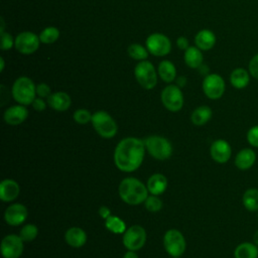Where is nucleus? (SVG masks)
Here are the masks:
<instances>
[{"label": "nucleus", "instance_id": "obj_38", "mask_svg": "<svg viewBox=\"0 0 258 258\" xmlns=\"http://www.w3.org/2000/svg\"><path fill=\"white\" fill-rule=\"evenodd\" d=\"M249 73L250 75L255 78L256 80H258V53L255 54L249 61Z\"/></svg>", "mask_w": 258, "mask_h": 258}, {"label": "nucleus", "instance_id": "obj_11", "mask_svg": "<svg viewBox=\"0 0 258 258\" xmlns=\"http://www.w3.org/2000/svg\"><path fill=\"white\" fill-rule=\"evenodd\" d=\"M202 88L204 94L211 100L220 99L226 89V84L224 79L218 74H209L205 77Z\"/></svg>", "mask_w": 258, "mask_h": 258}, {"label": "nucleus", "instance_id": "obj_20", "mask_svg": "<svg viewBox=\"0 0 258 258\" xmlns=\"http://www.w3.org/2000/svg\"><path fill=\"white\" fill-rule=\"evenodd\" d=\"M66 242L73 248H81L87 242V234L80 227H71L64 234Z\"/></svg>", "mask_w": 258, "mask_h": 258}, {"label": "nucleus", "instance_id": "obj_31", "mask_svg": "<svg viewBox=\"0 0 258 258\" xmlns=\"http://www.w3.org/2000/svg\"><path fill=\"white\" fill-rule=\"evenodd\" d=\"M40 42L43 44L54 43L59 37V30L55 26H47L38 34Z\"/></svg>", "mask_w": 258, "mask_h": 258}, {"label": "nucleus", "instance_id": "obj_14", "mask_svg": "<svg viewBox=\"0 0 258 258\" xmlns=\"http://www.w3.org/2000/svg\"><path fill=\"white\" fill-rule=\"evenodd\" d=\"M27 214V209L24 205L15 203L6 208L4 220L10 226H19L26 220Z\"/></svg>", "mask_w": 258, "mask_h": 258}, {"label": "nucleus", "instance_id": "obj_10", "mask_svg": "<svg viewBox=\"0 0 258 258\" xmlns=\"http://www.w3.org/2000/svg\"><path fill=\"white\" fill-rule=\"evenodd\" d=\"M39 35L32 31H21L15 37V49L22 54H32L40 44Z\"/></svg>", "mask_w": 258, "mask_h": 258}, {"label": "nucleus", "instance_id": "obj_16", "mask_svg": "<svg viewBox=\"0 0 258 258\" xmlns=\"http://www.w3.org/2000/svg\"><path fill=\"white\" fill-rule=\"evenodd\" d=\"M28 117V110L24 105H13L5 110L3 118L8 125L16 126L23 123Z\"/></svg>", "mask_w": 258, "mask_h": 258}, {"label": "nucleus", "instance_id": "obj_18", "mask_svg": "<svg viewBox=\"0 0 258 258\" xmlns=\"http://www.w3.org/2000/svg\"><path fill=\"white\" fill-rule=\"evenodd\" d=\"M19 184L11 178H5L0 183V199L3 202H12L19 195Z\"/></svg>", "mask_w": 258, "mask_h": 258}, {"label": "nucleus", "instance_id": "obj_34", "mask_svg": "<svg viewBox=\"0 0 258 258\" xmlns=\"http://www.w3.org/2000/svg\"><path fill=\"white\" fill-rule=\"evenodd\" d=\"M92 115L93 114H91V112L87 109H78L74 113V120L78 124L85 125L92 120Z\"/></svg>", "mask_w": 258, "mask_h": 258}, {"label": "nucleus", "instance_id": "obj_36", "mask_svg": "<svg viewBox=\"0 0 258 258\" xmlns=\"http://www.w3.org/2000/svg\"><path fill=\"white\" fill-rule=\"evenodd\" d=\"M246 138L251 146L258 148V125H254L248 130Z\"/></svg>", "mask_w": 258, "mask_h": 258}, {"label": "nucleus", "instance_id": "obj_33", "mask_svg": "<svg viewBox=\"0 0 258 258\" xmlns=\"http://www.w3.org/2000/svg\"><path fill=\"white\" fill-rule=\"evenodd\" d=\"M144 206L147 211H149L151 213H155V212H158L161 210L162 201L158 198V196L151 195V196H148L147 199L145 200Z\"/></svg>", "mask_w": 258, "mask_h": 258}, {"label": "nucleus", "instance_id": "obj_29", "mask_svg": "<svg viewBox=\"0 0 258 258\" xmlns=\"http://www.w3.org/2000/svg\"><path fill=\"white\" fill-rule=\"evenodd\" d=\"M127 53L131 58L138 61H142L147 59L149 51L147 50L146 46H143L140 43H132L128 46Z\"/></svg>", "mask_w": 258, "mask_h": 258}, {"label": "nucleus", "instance_id": "obj_26", "mask_svg": "<svg viewBox=\"0 0 258 258\" xmlns=\"http://www.w3.org/2000/svg\"><path fill=\"white\" fill-rule=\"evenodd\" d=\"M213 116V111L209 106L203 105L198 108H196L191 115H190V121L196 126H203L206 123H208Z\"/></svg>", "mask_w": 258, "mask_h": 258}, {"label": "nucleus", "instance_id": "obj_17", "mask_svg": "<svg viewBox=\"0 0 258 258\" xmlns=\"http://www.w3.org/2000/svg\"><path fill=\"white\" fill-rule=\"evenodd\" d=\"M47 104L53 110L62 112L67 111L71 107L72 99L68 93L59 91L51 93V95L47 98Z\"/></svg>", "mask_w": 258, "mask_h": 258}, {"label": "nucleus", "instance_id": "obj_27", "mask_svg": "<svg viewBox=\"0 0 258 258\" xmlns=\"http://www.w3.org/2000/svg\"><path fill=\"white\" fill-rule=\"evenodd\" d=\"M235 258H258V246L252 242H243L234 250Z\"/></svg>", "mask_w": 258, "mask_h": 258}, {"label": "nucleus", "instance_id": "obj_23", "mask_svg": "<svg viewBox=\"0 0 258 258\" xmlns=\"http://www.w3.org/2000/svg\"><path fill=\"white\" fill-rule=\"evenodd\" d=\"M183 60L185 64L190 69H199L204 61V55L202 50L197 46H189L184 50Z\"/></svg>", "mask_w": 258, "mask_h": 258}, {"label": "nucleus", "instance_id": "obj_25", "mask_svg": "<svg viewBox=\"0 0 258 258\" xmlns=\"http://www.w3.org/2000/svg\"><path fill=\"white\" fill-rule=\"evenodd\" d=\"M249 82H250V76L245 69L237 68L232 71L230 75V83L234 88L238 90L244 89L248 86Z\"/></svg>", "mask_w": 258, "mask_h": 258}, {"label": "nucleus", "instance_id": "obj_30", "mask_svg": "<svg viewBox=\"0 0 258 258\" xmlns=\"http://www.w3.org/2000/svg\"><path fill=\"white\" fill-rule=\"evenodd\" d=\"M105 226L110 232L114 234H124V232L126 231L125 222L119 217L113 215L105 220Z\"/></svg>", "mask_w": 258, "mask_h": 258}, {"label": "nucleus", "instance_id": "obj_6", "mask_svg": "<svg viewBox=\"0 0 258 258\" xmlns=\"http://www.w3.org/2000/svg\"><path fill=\"white\" fill-rule=\"evenodd\" d=\"M157 72L149 60L139 61L134 68V77L137 83L145 90L153 89L157 84Z\"/></svg>", "mask_w": 258, "mask_h": 258}, {"label": "nucleus", "instance_id": "obj_5", "mask_svg": "<svg viewBox=\"0 0 258 258\" xmlns=\"http://www.w3.org/2000/svg\"><path fill=\"white\" fill-rule=\"evenodd\" d=\"M145 147L148 153L155 159L165 160L172 154V145L168 139L162 136H148L145 140Z\"/></svg>", "mask_w": 258, "mask_h": 258}, {"label": "nucleus", "instance_id": "obj_37", "mask_svg": "<svg viewBox=\"0 0 258 258\" xmlns=\"http://www.w3.org/2000/svg\"><path fill=\"white\" fill-rule=\"evenodd\" d=\"M51 95L50 87L45 83H40L36 85V96L40 98H48Z\"/></svg>", "mask_w": 258, "mask_h": 258}, {"label": "nucleus", "instance_id": "obj_7", "mask_svg": "<svg viewBox=\"0 0 258 258\" xmlns=\"http://www.w3.org/2000/svg\"><path fill=\"white\" fill-rule=\"evenodd\" d=\"M145 46L150 54L154 56H165L171 50V41L165 34L153 32L147 36Z\"/></svg>", "mask_w": 258, "mask_h": 258}, {"label": "nucleus", "instance_id": "obj_3", "mask_svg": "<svg viewBox=\"0 0 258 258\" xmlns=\"http://www.w3.org/2000/svg\"><path fill=\"white\" fill-rule=\"evenodd\" d=\"M13 99L20 105H30L36 98V86L33 81L25 76L17 78L11 88Z\"/></svg>", "mask_w": 258, "mask_h": 258}, {"label": "nucleus", "instance_id": "obj_13", "mask_svg": "<svg viewBox=\"0 0 258 258\" xmlns=\"http://www.w3.org/2000/svg\"><path fill=\"white\" fill-rule=\"evenodd\" d=\"M23 240L19 235L10 234L1 242V254L3 258H19L23 253Z\"/></svg>", "mask_w": 258, "mask_h": 258}, {"label": "nucleus", "instance_id": "obj_39", "mask_svg": "<svg viewBox=\"0 0 258 258\" xmlns=\"http://www.w3.org/2000/svg\"><path fill=\"white\" fill-rule=\"evenodd\" d=\"M31 105H32L33 109H34L35 111H37V112H42V111H44L45 108H46V103H45V101H44L42 98H40V97H36V98L34 99V101L32 102Z\"/></svg>", "mask_w": 258, "mask_h": 258}, {"label": "nucleus", "instance_id": "obj_40", "mask_svg": "<svg viewBox=\"0 0 258 258\" xmlns=\"http://www.w3.org/2000/svg\"><path fill=\"white\" fill-rule=\"evenodd\" d=\"M176 45H177V47L179 48V49H181V50H185V49H187L190 45H189V42H188V39L185 37V36H179V37H177V39H176Z\"/></svg>", "mask_w": 258, "mask_h": 258}, {"label": "nucleus", "instance_id": "obj_21", "mask_svg": "<svg viewBox=\"0 0 258 258\" xmlns=\"http://www.w3.org/2000/svg\"><path fill=\"white\" fill-rule=\"evenodd\" d=\"M216 35L210 29H202L195 36L196 46L202 51H207L212 49L216 44Z\"/></svg>", "mask_w": 258, "mask_h": 258}, {"label": "nucleus", "instance_id": "obj_45", "mask_svg": "<svg viewBox=\"0 0 258 258\" xmlns=\"http://www.w3.org/2000/svg\"><path fill=\"white\" fill-rule=\"evenodd\" d=\"M0 72H3L4 71V67H5V61H4V58L3 57H0Z\"/></svg>", "mask_w": 258, "mask_h": 258}, {"label": "nucleus", "instance_id": "obj_35", "mask_svg": "<svg viewBox=\"0 0 258 258\" xmlns=\"http://www.w3.org/2000/svg\"><path fill=\"white\" fill-rule=\"evenodd\" d=\"M1 49L9 50L15 45V38L8 32H1Z\"/></svg>", "mask_w": 258, "mask_h": 258}, {"label": "nucleus", "instance_id": "obj_28", "mask_svg": "<svg viewBox=\"0 0 258 258\" xmlns=\"http://www.w3.org/2000/svg\"><path fill=\"white\" fill-rule=\"evenodd\" d=\"M242 203L246 210L249 212L258 211V188L250 187L246 189L242 197Z\"/></svg>", "mask_w": 258, "mask_h": 258}, {"label": "nucleus", "instance_id": "obj_4", "mask_svg": "<svg viewBox=\"0 0 258 258\" xmlns=\"http://www.w3.org/2000/svg\"><path fill=\"white\" fill-rule=\"evenodd\" d=\"M96 132L103 138H112L116 135L118 126L113 117L105 111H97L92 115L91 120Z\"/></svg>", "mask_w": 258, "mask_h": 258}, {"label": "nucleus", "instance_id": "obj_42", "mask_svg": "<svg viewBox=\"0 0 258 258\" xmlns=\"http://www.w3.org/2000/svg\"><path fill=\"white\" fill-rule=\"evenodd\" d=\"M175 85L178 86L180 89L186 85V78L184 76H178L175 79Z\"/></svg>", "mask_w": 258, "mask_h": 258}, {"label": "nucleus", "instance_id": "obj_44", "mask_svg": "<svg viewBox=\"0 0 258 258\" xmlns=\"http://www.w3.org/2000/svg\"><path fill=\"white\" fill-rule=\"evenodd\" d=\"M253 243L258 246V230L253 235Z\"/></svg>", "mask_w": 258, "mask_h": 258}, {"label": "nucleus", "instance_id": "obj_1", "mask_svg": "<svg viewBox=\"0 0 258 258\" xmlns=\"http://www.w3.org/2000/svg\"><path fill=\"white\" fill-rule=\"evenodd\" d=\"M145 148L144 141L139 138H123L114 151L115 165L124 172L135 171L143 162Z\"/></svg>", "mask_w": 258, "mask_h": 258}, {"label": "nucleus", "instance_id": "obj_46", "mask_svg": "<svg viewBox=\"0 0 258 258\" xmlns=\"http://www.w3.org/2000/svg\"><path fill=\"white\" fill-rule=\"evenodd\" d=\"M257 217H258V214H257Z\"/></svg>", "mask_w": 258, "mask_h": 258}, {"label": "nucleus", "instance_id": "obj_32", "mask_svg": "<svg viewBox=\"0 0 258 258\" xmlns=\"http://www.w3.org/2000/svg\"><path fill=\"white\" fill-rule=\"evenodd\" d=\"M37 235H38V229L33 224L24 225L19 232V236L24 242L33 241L37 237Z\"/></svg>", "mask_w": 258, "mask_h": 258}, {"label": "nucleus", "instance_id": "obj_9", "mask_svg": "<svg viewBox=\"0 0 258 258\" xmlns=\"http://www.w3.org/2000/svg\"><path fill=\"white\" fill-rule=\"evenodd\" d=\"M163 106L170 112H177L183 106V94L181 89L176 85H167L160 95Z\"/></svg>", "mask_w": 258, "mask_h": 258}, {"label": "nucleus", "instance_id": "obj_15", "mask_svg": "<svg viewBox=\"0 0 258 258\" xmlns=\"http://www.w3.org/2000/svg\"><path fill=\"white\" fill-rule=\"evenodd\" d=\"M210 154L216 162L226 163L232 155L231 145L225 139H217L211 144Z\"/></svg>", "mask_w": 258, "mask_h": 258}, {"label": "nucleus", "instance_id": "obj_8", "mask_svg": "<svg viewBox=\"0 0 258 258\" xmlns=\"http://www.w3.org/2000/svg\"><path fill=\"white\" fill-rule=\"evenodd\" d=\"M164 249L172 257L181 256L186 247L183 235L176 229H170L165 232L163 237Z\"/></svg>", "mask_w": 258, "mask_h": 258}, {"label": "nucleus", "instance_id": "obj_24", "mask_svg": "<svg viewBox=\"0 0 258 258\" xmlns=\"http://www.w3.org/2000/svg\"><path fill=\"white\" fill-rule=\"evenodd\" d=\"M157 74L163 82L169 84L176 79V68L172 61L163 59L158 63Z\"/></svg>", "mask_w": 258, "mask_h": 258}, {"label": "nucleus", "instance_id": "obj_12", "mask_svg": "<svg viewBox=\"0 0 258 258\" xmlns=\"http://www.w3.org/2000/svg\"><path fill=\"white\" fill-rule=\"evenodd\" d=\"M146 231L139 225H133L126 229L123 234V244L127 250L137 251L141 249L146 242Z\"/></svg>", "mask_w": 258, "mask_h": 258}, {"label": "nucleus", "instance_id": "obj_2", "mask_svg": "<svg viewBox=\"0 0 258 258\" xmlns=\"http://www.w3.org/2000/svg\"><path fill=\"white\" fill-rule=\"evenodd\" d=\"M119 197L128 205H139L145 202L148 197L147 186L136 177L124 178L118 187Z\"/></svg>", "mask_w": 258, "mask_h": 258}, {"label": "nucleus", "instance_id": "obj_22", "mask_svg": "<svg viewBox=\"0 0 258 258\" xmlns=\"http://www.w3.org/2000/svg\"><path fill=\"white\" fill-rule=\"evenodd\" d=\"M168 185V181L165 175L161 174V173H154L152 174L148 180H147V188L148 191L151 195H155V196H159L161 194H163L165 191V189L167 188Z\"/></svg>", "mask_w": 258, "mask_h": 258}, {"label": "nucleus", "instance_id": "obj_43", "mask_svg": "<svg viewBox=\"0 0 258 258\" xmlns=\"http://www.w3.org/2000/svg\"><path fill=\"white\" fill-rule=\"evenodd\" d=\"M123 258H138V255L135 253V251L128 250V251L124 254Z\"/></svg>", "mask_w": 258, "mask_h": 258}, {"label": "nucleus", "instance_id": "obj_41", "mask_svg": "<svg viewBox=\"0 0 258 258\" xmlns=\"http://www.w3.org/2000/svg\"><path fill=\"white\" fill-rule=\"evenodd\" d=\"M98 212H99L100 217H101L102 219H104V220H106L107 218H109V217L111 216V210H110L108 207H106V206L100 207V209H99Z\"/></svg>", "mask_w": 258, "mask_h": 258}, {"label": "nucleus", "instance_id": "obj_19", "mask_svg": "<svg viewBox=\"0 0 258 258\" xmlns=\"http://www.w3.org/2000/svg\"><path fill=\"white\" fill-rule=\"evenodd\" d=\"M256 161V152L252 148H243L235 156V165L241 170L251 168Z\"/></svg>", "mask_w": 258, "mask_h": 258}]
</instances>
